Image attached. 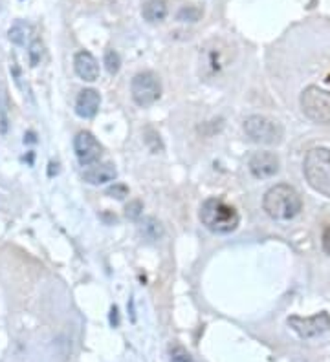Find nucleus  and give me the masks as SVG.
Here are the masks:
<instances>
[{"label": "nucleus", "mask_w": 330, "mask_h": 362, "mask_svg": "<svg viewBox=\"0 0 330 362\" xmlns=\"http://www.w3.org/2000/svg\"><path fill=\"white\" fill-rule=\"evenodd\" d=\"M263 209L270 218L279 219V221H288L294 219L303 209V199L299 192L286 183L274 185L263 198Z\"/></svg>", "instance_id": "obj_1"}, {"label": "nucleus", "mask_w": 330, "mask_h": 362, "mask_svg": "<svg viewBox=\"0 0 330 362\" xmlns=\"http://www.w3.org/2000/svg\"><path fill=\"white\" fill-rule=\"evenodd\" d=\"M202 225L217 235H227L237 229L241 224V216L232 205L218 198H207L200 207Z\"/></svg>", "instance_id": "obj_2"}, {"label": "nucleus", "mask_w": 330, "mask_h": 362, "mask_svg": "<svg viewBox=\"0 0 330 362\" xmlns=\"http://www.w3.org/2000/svg\"><path fill=\"white\" fill-rule=\"evenodd\" d=\"M304 178L315 192L330 198V150L318 147L309 150L303 165Z\"/></svg>", "instance_id": "obj_3"}, {"label": "nucleus", "mask_w": 330, "mask_h": 362, "mask_svg": "<svg viewBox=\"0 0 330 362\" xmlns=\"http://www.w3.org/2000/svg\"><path fill=\"white\" fill-rule=\"evenodd\" d=\"M232 62V48L220 39H211L200 48V75L204 79H215Z\"/></svg>", "instance_id": "obj_4"}, {"label": "nucleus", "mask_w": 330, "mask_h": 362, "mask_svg": "<svg viewBox=\"0 0 330 362\" xmlns=\"http://www.w3.org/2000/svg\"><path fill=\"white\" fill-rule=\"evenodd\" d=\"M301 110L310 121L330 125V92L320 87H306L299 97Z\"/></svg>", "instance_id": "obj_5"}, {"label": "nucleus", "mask_w": 330, "mask_h": 362, "mask_svg": "<svg viewBox=\"0 0 330 362\" xmlns=\"http://www.w3.org/2000/svg\"><path fill=\"white\" fill-rule=\"evenodd\" d=\"M244 132L253 143L259 145H277L283 139L281 125L264 116H250L244 121Z\"/></svg>", "instance_id": "obj_6"}, {"label": "nucleus", "mask_w": 330, "mask_h": 362, "mask_svg": "<svg viewBox=\"0 0 330 362\" xmlns=\"http://www.w3.org/2000/svg\"><path fill=\"white\" fill-rule=\"evenodd\" d=\"M130 96L132 101L141 108L155 105L162 96V87L158 77L153 72H139L130 81Z\"/></svg>", "instance_id": "obj_7"}, {"label": "nucleus", "mask_w": 330, "mask_h": 362, "mask_svg": "<svg viewBox=\"0 0 330 362\" xmlns=\"http://www.w3.org/2000/svg\"><path fill=\"white\" fill-rule=\"evenodd\" d=\"M288 326L301 338H314L330 329V315L325 311L314 316H290Z\"/></svg>", "instance_id": "obj_8"}, {"label": "nucleus", "mask_w": 330, "mask_h": 362, "mask_svg": "<svg viewBox=\"0 0 330 362\" xmlns=\"http://www.w3.org/2000/svg\"><path fill=\"white\" fill-rule=\"evenodd\" d=\"M73 150H76L79 163L85 165V167L98 163L99 158H101V152H103V148H101L98 139L94 138L90 132H87V130H82L73 138Z\"/></svg>", "instance_id": "obj_9"}, {"label": "nucleus", "mask_w": 330, "mask_h": 362, "mask_svg": "<svg viewBox=\"0 0 330 362\" xmlns=\"http://www.w3.org/2000/svg\"><path fill=\"white\" fill-rule=\"evenodd\" d=\"M250 172L259 179L272 178L279 172V158L274 152H255L250 158Z\"/></svg>", "instance_id": "obj_10"}, {"label": "nucleus", "mask_w": 330, "mask_h": 362, "mask_svg": "<svg viewBox=\"0 0 330 362\" xmlns=\"http://www.w3.org/2000/svg\"><path fill=\"white\" fill-rule=\"evenodd\" d=\"M73 70L79 79L87 82H94L99 79V64L90 51H78L73 57Z\"/></svg>", "instance_id": "obj_11"}, {"label": "nucleus", "mask_w": 330, "mask_h": 362, "mask_svg": "<svg viewBox=\"0 0 330 362\" xmlns=\"http://www.w3.org/2000/svg\"><path fill=\"white\" fill-rule=\"evenodd\" d=\"M99 105H101L99 93L92 88H87V90L79 92L78 99H76V112H78L79 118L92 119L98 114Z\"/></svg>", "instance_id": "obj_12"}, {"label": "nucleus", "mask_w": 330, "mask_h": 362, "mask_svg": "<svg viewBox=\"0 0 330 362\" xmlns=\"http://www.w3.org/2000/svg\"><path fill=\"white\" fill-rule=\"evenodd\" d=\"M118 178V170L112 163H103V165H94L88 170H85L82 179L90 185H105L110 183L114 179Z\"/></svg>", "instance_id": "obj_13"}, {"label": "nucleus", "mask_w": 330, "mask_h": 362, "mask_svg": "<svg viewBox=\"0 0 330 362\" xmlns=\"http://www.w3.org/2000/svg\"><path fill=\"white\" fill-rule=\"evenodd\" d=\"M167 13H169V8H167L165 0H147L141 8V17L150 24L164 22Z\"/></svg>", "instance_id": "obj_14"}, {"label": "nucleus", "mask_w": 330, "mask_h": 362, "mask_svg": "<svg viewBox=\"0 0 330 362\" xmlns=\"http://www.w3.org/2000/svg\"><path fill=\"white\" fill-rule=\"evenodd\" d=\"M30 37H31V26L28 24V22L17 21L15 24L11 26L10 31H8V39H10L13 44H17V46H24Z\"/></svg>", "instance_id": "obj_15"}, {"label": "nucleus", "mask_w": 330, "mask_h": 362, "mask_svg": "<svg viewBox=\"0 0 330 362\" xmlns=\"http://www.w3.org/2000/svg\"><path fill=\"white\" fill-rule=\"evenodd\" d=\"M141 235L150 242L160 240L164 236V227L156 218H145L144 224H141Z\"/></svg>", "instance_id": "obj_16"}, {"label": "nucleus", "mask_w": 330, "mask_h": 362, "mask_svg": "<svg viewBox=\"0 0 330 362\" xmlns=\"http://www.w3.org/2000/svg\"><path fill=\"white\" fill-rule=\"evenodd\" d=\"M202 17V10L196 6H184L176 13V21L180 22H198Z\"/></svg>", "instance_id": "obj_17"}, {"label": "nucleus", "mask_w": 330, "mask_h": 362, "mask_svg": "<svg viewBox=\"0 0 330 362\" xmlns=\"http://www.w3.org/2000/svg\"><path fill=\"white\" fill-rule=\"evenodd\" d=\"M105 68L110 75H116L121 68V57L116 50H107L105 51Z\"/></svg>", "instance_id": "obj_18"}, {"label": "nucleus", "mask_w": 330, "mask_h": 362, "mask_svg": "<svg viewBox=\"0 0 330 362\" xmlns=\"http://www.w3.org/2000/svg\"><path fill=\"white\" fill-rule=\"evenodd\" d=\"M42 55H44V46L39 39H33L30 44V50H28V57H30V64L31 66H37L41 62Z\"/></svg>", "instance_id": "obj_19"}, {"label": "nucleus", "mask_w": 330, "mask_h": 362, "mask_svg": "<svg viewBox=\"0 0 330 362\" xmlns=\"http://www.w3.org/2000/svg\"><path fill=\"white\" fill-rule=\"evenodd\" d=\"M171 362H196L191 353H187L184 347L176 346L171 350Z\"/></svg>", "instance_id": "obj_20"}, {"label": "nucleus", "mask_w": 330, "mask_h": 362, "mask_svg": "<svg viewBox=\"0 0 330 362\" xmlns=\"http://www.w3.org/2000/svg\"><path fill=\"white\" fill-rule=\"evenodd\" d=\"M141 210H144L141 201H139V199H132V201H129V205L125 207V215H127L129 219H138L139 216H141Z\"/></svg>", "instance_id": "obj_21"}, {"label": "nucleus", "mask_w": 330, "mask_h": 362, "mask_svg": "<svg viewBox=\"0 0 330 362\" xmlns=\"http://www.w3.org/2000/svg\"><path fill=\"white\" fill-rule=\"evenodd\" d=\"M109 194L112 196V198L123 199L125 196H129V190H127V187H125V185H114L112 189H109Z\"/></svg>", "instance_id": "obj_22"}, {"label": "nucleus", "mask_w": 330, "mask_h": 362, "mask_svg": "<svg viewBox=\"0 0 330 362\" xmlns=\"http://www.w3.org/2000/svg\"><path fill=\"white\" fill-rule=\"evenodd\" d=\"M321 245H323V251L330 256V224L327 225L325 230H323V235H321Z\"/></svg>", "instance_id": "obj_23"}, {"label": "nucleus", "mask_w": 330, "mask_h": 362, "mask_svg": "<svg viewBox=\"0 0 330 362\" xmlns=\"http://www.w3.org/2000/svg\"><path fill=\"white\" fill-rule=\"evenodd\" d=\"M110 322H112V326H118L119 320H118V307L114 306L112 309H110Z\"/></svg>", "instance_id": "obj_24"}]
</instances>
